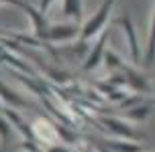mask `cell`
<instances>
[{
  "mask_svg": "<svg viewBox=\"0 0 155 152\" xmlns=\"http://www.w3.org/2000/svg\"><path fill=\"white\" fill-rule=\"evenodd\" d=\"M114 2L116 0H104L100 4V8L96 10L92 14V18H88L84 23V26L80 29V39L82 41H90L92 37H96L98 33H100L102 29H104V24H106V20H108V16H110V10H112V6H114Z\"/></svg>",
  "mask_w": 155,
  "mask_h": 152,
  "instance_id": "1",
  "label": "cell"
},
{
  "mask_svg": "<svg viewBox=\"0 0 155 152\" xmlns=\"http://www.w3.org/2000/svg\"><path fill=\"white\" fill-rule=\"evenodd\" d=\"M80 26L78 24H49L45 33V41L49 43H61V41H71L78 37Z\"/></svg>",
  "mask_w": 155,
  "mask_h": 152,
  "instance_id": "2",
  "label": "cell"
},
{
  "mask_svg": "<svg viewBox=\"0 0 155 152\" xmlns=\"http://www.w3.org/2000/svg\"><path fill=\"white\" fill-rule=\"evenodd\" d=\"M102 124H104V128L112 132L114 136H120V138H127V140H137L139 134L135 132V130L129 126V124H124L123 120H118V118H112V116H104L102 118Z\"/></svg>",
  "mask_w": 155,
  "mask_h": 152,
  "instance_id": "3",
  "label": "cell"
},
{
  "mask_svg": "<svg viewBox=\"0 0 155 152\" xmlns=\"http://www.w3.org/2000/svg\"><path fill=\"white\" fill-rule=\"evenodd\" d=\"M118 26H123L124 35H127V41H129V49H131V57L135 63L141 61V49H139V41H137V33H135V26H133V20L127 14L118 16Z\"/></svg>",
  "mask_w": 155,
  "mask_h": 152,
  "instance_id": "4",
  "label": "cell"
},
{
  "mask_svg": "<svg viewBox=\"0 0 155 152\" xmlns=\"http://www.w3.org/2000/svg\"><path fill=\"white\" fill-rule=\"evenodd\" d=\"M106 41H108V30H104L100 35V41L94 45V49L90 51V55L86 57L84 65H82V71H92L102 63V55H104V47H106Z\"/></svg>",
  "mask_w": 155,
  "mask_h": 152,
  "instance_id": "5",
  "label": "cell"
},
{
  "mask_svg": "<svg viewBox=\"0 0 155 152\" xmlns=\"http://www.w3.org/2000/svg\"><path fill=\"white\" fill-rule=\"evenodd\" d=\"M0 112H2V116H4L6 120H10L12 124H15L16 130H18V132H21V134H23L25 138H27V142H33V144H35V134H33V126H29V124H27V122H25L23 118H21V116L16 114L15 110L2 107Z\"/></svg>",
  "mask_w": 155,
  "mask_h": 152,
  "instance_id": "6",
  "label": "cell"
},
{
  "mask_svg": "<svg viewBox=\"0 0 155 152\" xmlns=\"http://www.w3.org/2000/svg\"><path fill=\"white\" fill-rule=\"evenodd\" d=\"M0 99L6 104V106H12V107H27L29 101L23 99L16 91H12L10 87H6L4 83H0Z\"/></svg>",
  "mask_w": 155,
  "mask_h": 152,
  "instance_id": "7",
  "label": "cell"
},
{
  "mask_svg": "<svg viewBox=\"0 0 155 152\" xmlns=\"http://www.w3.org/2000/svg\"><path fill=\"white\" fill-rule=\"evenodd\" d=\"M106 148H110L112 152H143L145 148L137 142H131V140H108L106 142Z\"/></svg>",
  "mask_w": 155,
  "mask_h": 152,
  "instance_id": "8",
  "label": "cell"
},
{
  "mask_svg": "<svg viewBox=\"0 0 155 152\" xmlns=\"http://www.w3.org/2000/svg\"><path fill=\"white\" fill-rule=\"evenodd\" d=\"M61 12H63V16H71V18L80 20L82 12H84V4H82V0H63Z\"/></svg>",
  "mask_w": 155,
  "mask_h": 152,
  "instance_id": "9",
  "label": "cell"
},
{
  "mask_svg": "<svg viewBox=\"0 0 155 152\" xmlns=\"http://www.w3.org/2000/svg\"><path fill=\"white\" fill-rule=\"evenodd\" d=\"M151 101L149 104H143V106H137V107H131L129 112H127V118L129 120H135V122H143L147 120V116L151 114Z\"/></svg>",
  "mask_w": 155,
  "mask_h": 152,
  "instance_id": "10",
  "label": "cell"
},
{
  "mask_svg": "<svg viewBox=\"0 0 155 152\" xmlns=\"http://www.w3.org/2000/svg\"><path fill=\"white\" fill-rule=\"evenodd\" d=\"M8 138H10V124L6 118L0 116V150L6 152L8 148Z\"/></svg>",
  "mask_w": 155,
  "mask_h": 152,
  "instance_id": "11",
  "label": "cell"
},
{
  "mask_svg": "<svg viewBox=\"0 0 155 152\" xmlns=\"http://www.w3.org/2000/svg\"><path fill=\"white\" fill-rule=\"evenodd\" d=\"M102 59H106V65H108V67H114V69H124V67H127L116 53H104V55H102Z\"/></svg>",
  "mask_w": 155,
  "mask_h": 152,
  "instance_id": "12",
  "label": "cell"
},
{
  "mask_svg": "<svg viewBox=\"0 0 155 152\" xmlns=\"http://www.w3.org/2000/svg\"><path fill=\"white\" fill-rule=\"evenodd\" d=\"M98 89H102L104 91V93H106V95H108L110 99H120L123 98V93H120V91L116 89L114 85H106V83H98Z\"/></svg>",
  "mask_w": 155,
  "mask_h": 152,
  "instance_id": "13",
  "label": "cell"
},
{
  "mask_svg": "<svg viewBox=\"0 0 155 152\" xmlns=\"http://www.w3.org/2000/svg\"><path fill=\"white\" fill-rule=\"evenodd\" d=\"M0 4H10V6H16V8H21L23 12H27V10H29V6H33V4H29L27 0H0Z\"/></svg>",
  "mask_w": 155,
  "mask_h": 152,
  "instance_id": "14",
  "label": "cell"
},
{
  "mask_svg": "<svg viewBox=\"0 0 155 152\" xmlns=\"http://www.w3.org/2000/svg\"><path fill=\"white\" fill-rule=\"evenodd\" d=\"M51 2H53V0H39V8H37V10L45 14V12H47V8L51 6Z\"/></svg>",
  "mask_w": 155,
  "mask_h": 152,
  "instance_id": "15",
  "label": "cell"
},
{
  "mask_svg": "<svg viewBox=\"0 0 155 152\" xmlns=\"http://www.w3.org/2000/svg\"><path fill=\"white\" fill-rule=\"evenodd\" d=\"M0 110H2V101H0Z\"/></svg>",
  "mask_w": 155,
  "mask_h": 152,
  "instance_id": "16",
  "label": "cell"
},
{
  "mask_svg": "<svg viewBox=\"0 0 155 152\" xmlns=\"http://www.w3.org/2000/svg\"><path fill=\"white\" fill-rule=\"evenodd\" d=\"M84 152H90V150H84Z\"/></svg>",
  "mask_w": 155,
  "mask_h": 152,
  "instance_id": "17",
  "label": "cell"
}]
</instances>
